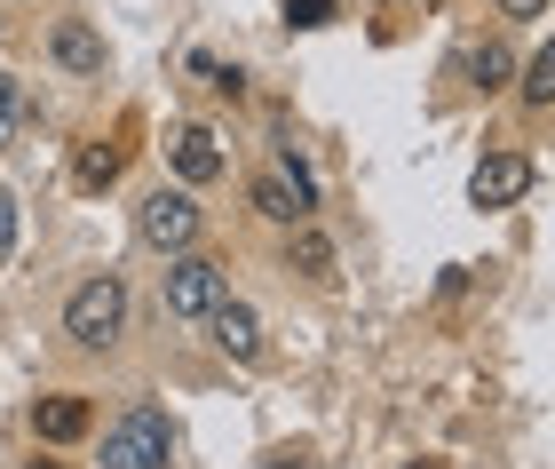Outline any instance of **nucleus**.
Instances as JSON below:
<instances>
[{
	"label": "nucleus",
	"instance_id": "nucleus-1",
	"mask_svg": "<svg viewBox=\"0 0 555 469\" xmlns=\"http://www.w3.org/2000/svg\"><path fill=\"white\" fill-rule=\"evenodd\" d=\"M64 334L80 342V351H112L119 334H128V279L119 270H95L64 294Z\"/></svg>",
	"mask_w": 555,
	"mask_h": 469
},
{
	"label": "nucleus",
	"instance_id": "nucleus-2",
	"mask_svg": "<svg viewBox=\"0 0 555 469\" xmlns=\"http://www.w3.org/2000/svg\"><path fill=\"white\" fill-rule=\"evenodd\" d=\"M167 454H175V430L159 406H135L104 430V469H167Z\"/></svg>",
	"mask_w": 555,
	"mask_h": 469
},
{
	"label": "nucleus",
	"instance_id": "nucleus-3",
	"mask_svg": "<svg viewBox=\"0 0 555 469\" xmlns=\"http://www.w3.org/2000/svg\"><path fill=\"white\" fill-rule=\"evenodd\" d=\"M159 294H167V310H175V318H207V310L222 303V294H231V279H222V263H215V255L183 246V255H167Z\"/></svg>",
	"mask_w": 555,
	"mask_h": 469
},
{
	"label": "nucleus",
	"instance_id": "nucleus-4",
	"mask_svg": "<svg viewBox=\"0 0 555 469\" xmlns=\"http://www.w3.org/2000/svg\"><path fill=\"white\" fill-rule=\"evenodd\" d=\"M135 231H143V246H159V255H183V246L198 239V207H191V183H159L151 200L135 207Z\"/></svg>",
	"mask_w": 555,
	"mask_h": 469
},
{
	"label": "nucleus",
	"instance_id": "nucleus-5",
	"mask_svg": "<svg viewBox=\"0 0 555 469\" xmlns=\"http://www.w3.org/2000/svg\"><path fill=\"white\" fill-rule=\"evenodd\" d=\"M310 207H318V183L301 176L294 160H278L270 176H255V215H270V224H310Z\"/></svg>",
	"mask_w": 555,
	"mask_h": 469
},
{
	"label": "nucleus",
	"instance_id": "nucleus-6",
	"mask_svg": "<svg viewBox=\"0 0 555 469\" xmlns=\"http://www.w3.org/2000/svg\"><path fill=\"white\" fill-rule=\"evenodd\" d=\"M532 176H540V167L524 152H485V160H476V176H468V200L476 207H516L524 191H532Z\"/></svg>",
	"mask_w": 555,
	"mask_h": 469
},
{
	"label": "nucleus",
	"instance_id": "nucleus-7",
	"mask_svg": "<svg viewBox=\"0 0 555 469\" xmlns=\"http://www.w3.org/2000/svg\"><path fill=\"white\" fill-rule=\"evenodd\" d=\"M48 56H56L72 80H104L112 72V48H104V33L95 24H80V16H64L56 33H48Z\"/></svg>",
	"mask_w": 555,
	"mask_h": 469
},
{
	"label": "nucleus",
	"instance_id": "nucleus-8",
	"mask_svg": "<svg viewBox=\"0 0 555 469\" xmlns=\"http://www.w3.org/2000/svg\"><path fill=\"white\" fill-rule=\"evenodd\" d=\"M207 327H215V342H222V351H231L238 366H255V358H262V318L246 310V303H231V294H222V303L207 310Z\"/></svg>",
	"mask_w": 555,
	"mask_h": 469
},
{
	"label": "nucleus",
	"instance_id": "nucleus-9",
	"mask_svg": "<svg viewBox=\"0 0 555 469\" xmlns=\"http://www.w3.org/2000/svg\"><path fill=\"white\" fill-rule=\"evenodd\" d=\"M167 160H175V176H183V183H215V176H222L215 128H175V136H167Z\"/></svg>",
	"mask_w": 555,
	"mask_h": 469
},
{
	"label": "nucleus",
	"instance_id": "nucleus-10",
	"mask_svg": "<svg viewBox=\"0 0 555 469\" xmlns=\"http://www.w3.org/2000/svg\"><path fill=\"white\" fill-rule=\"evenodd\" d=\"M33 430L48 438V446H72V438L88 430V398H72V390H64V398H40L33 406Z\"/></svg>",
	"mask_w": 555,
	"mask_h": 469
},
{
	"label": "nucleus",
	"instance_id": "nucleus-11",
	"mask_svg": "<svg viewBox=\"0 0 555 469\" xmlns=\"http://www.w3.org/2000/svg\"><path fill=\"white\" fill-rule=\"evenodd\" d=\"M286 263L301 270V279H334V239H325V231H310V224H294V246H286Z\"/></svg>",
	"mask_w": 555,
	"mask_h": 469
},
{
	"label": "nucleus",
	"instance_id": "nucleus-12",
	"mask_svg": "<svg viewBox=\"0 0 555 469\" xmlns=\"http://www.w3.org/2000/svg\"><path fill=\"white\" fill-rule=\"evenodd\" d=\"M508 72H516V56H508V48H500V40H485V48H468V88H508Z\"/></svg>",
	"mask_w": 555,
	"mask_h": 469
},
{
	"label": "nucleus",
	"instance_id": "nucleus-13",
	"mask_svg": "<svg viewBox=\"0 0 555 469\" xmlns=\"http://www.w3.org/2000/svg\"><path fill=\"white\" fill-rule=\"evenodd\" d=\"M524 96H532V104H540V112L555 104V40L540 48V56H532V64H524Z\"/></svg>",
	"mask_w": 555,
	"mask_h": 469
},
{
	"label": "nucleus",
	"instance_id": "nucleus-14",
	"mask_svg": "<svg viewBox=\"0 0 555 469\" xmlns=\"http://www.w3.org/2000/svg\"><path fill=\"white\" fill-rule=\"evenodd\" d=\"M16 119H24V88H16V72H0V143L16 136Z\"/></svg>",
	"mask_w": 555,
	"mask_h": 469
},
{
	"label": "nucleus",
	"instance_id": "nucleus-15",
	"mask_svg": "<svg viewBox=\"0 0 555 469\" xmlns=\"http://www.w3.org/2000/svg\"><path fill=\"white\" fill-rule=\"evenodd\" d=\"M119 176V152H88L80 160V183H112Z\"/></svg>",
	"mask_w": 555,
	"mask_h": 469
},
{
	"label": "nucleus",
	"instance_id": "nucleus-16",
	"mask_svg": "<svg viewBox=\"0 0 555 469\" xmlns=\"http://www.w3.org/2000/svg\"><path fill=\"white\" fill-rule=\"evenodd\" d=\"M9 255H16V200L0 191V263H9Z\"/></svg>",
	"mask_w": 555,
	"mask_h": 469
},
{
	"label": "nucleus",
	"instance_id": "nucleus-17",
	"mask_svg": "<svg viewBox=\"0 0 555 469\" xmlns=\"http://www.w3.org/2000/svg\"><path fill=\"white\" fill-rule=\"evenodd\" d=\"M334 16V0H294V24H325Z\"/></svg>",
	"mask_w": 555,
	"mask_h": 469
},
{
	"label": "nucleus",
	"instance_id": "nucleus-18",
	"mask_svg": "<svg viewBox=\"0 0 555 469\" xmlns=\"http://www.w3.org/2000/svg\"><path fill=\"white\" fill-rule=\"evenodd\" d=\"M500 16H547V0H492Z\"/></svg>",
	"mask_w": 555,
	"mask_h": 469
},
{
	"label": "nucleus",
	"instance_id": "nucleus-19",
	"mask_svg": "<svg viewBox=\"0 0 555 469\" xmlns=\"http://www.w3.org/2000/svg\"><path fill=\"white\" fill-rule=\"evenodd\" d=\"M262 469H310V461H301V454H270Z\"/></svg>",
	"mask_w": 555,
	"mask_h": 469
},
{
	"label": "nucleus",
	"instance_id": "nucleus-20",
	"mask_svg": "<svg viewBox=\"0 0 555 469\" xmlns=\"http://www.w3.org/2000/svg\"><path fill=\"white\" fill-rule=\"evenodd\" d=\"M33 469H64V461H33Z\"/></svg>",
	"mask_w": 555,
	"mask_h": 469
},
{
	"label": "nucleus",
	"instance_id": "nucleus-21",
	"mask_svg": "<svg viewBox=\"0 0 555 469\" xmlns=\"http://www.w3.org/2000/svg\"><path fill=\"white\" fill-rule=\"evenodd\" d=\"M413 469H437V461H413Z\"/></svg>",
	"mask_w": 555,
	"mask_h": 469
}]
</instances>
